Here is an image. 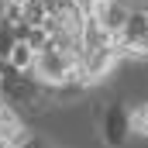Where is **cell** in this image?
<instances>
[{
    "label": "cell",
    "mask_w": 148,
    "mask_h": 148,
    "mask_svg": "<svg viewBox=\"0 0 148 148\" xmlns=\"http://www.w3.org/2000/svg\"><path fill=\"white\" fill-rule=\"evenodd\" d=\"M0 24H3V17H0Z\"/></svg>",
    "instance_id": "9c48e42d"
},
{
    "label": "cell",
    "mask_w": 148,
    "mask_h": 148,
    "mask_svg": "<svg viewBox=\"0 0 148 148\" xmlns=\"http://www.w3.org/2000/svg\"><path fill=\"white\" fill-rule=\"evenodd\" d=\"M45 148H52V145H45Z\"/></svg>",
    "instance_id": "30bf717a"
},
{
    "label": "cell",
    "mask_w": 148,
    "mask_h": 148,
    "mask_svg": "<svg viewBox=\"0 0 148 148\" xmlns=\"http://www.w3.org/2000/svg\"><path fill=\"white\" fill-rule=\"evenodd\" d=\"M14 45H17V38H14V28H10V24H0V59H7Z\"/></svg>",
    "instance_id": "277c9868"
},
{
    "label": "cell",
    "mask_w": 148,
    "mask_h": 148,
    "mask_svg": "<svg viewBox=\"0 0 148 148\" xmlns=\"http://www.w3.org/2000/svg\"><path fill=\"white\" fill-rule=\"evenodd\" d=\"M14 148H45V141H41V138H21Z\"/></svg>",
    "instance_id": "52a82bcc"
},
{
    "label": "cell",
    "mask_w": 148,
    "mask_h": 148,
    "mask_svg": "<svg viewBox=\"0 0 148 148\" xmlns=\"http://www.w3.org/2000/svg\"><path fill=\"white\" fill-rule=\"evenodd\" d=\"M31 62H35V52L28 48V41H17V45L10 48V55H7V66H10L14 73H28Z\"/></svg>",
    "instance_id": "7a4b0ae2"
},
{
    "label": "cell",
    "mask_w": 148,
    "mask_h": 148,
    "mask_svg": "<svg viewBox=\"0 0 148 148\" xmlns=\"http://www.w3.org/2000/svg\"><path fill=\"white\" fill-rule=\"evenodd\" d=\"M14 121H21V117H17V110H14V107L0 97V124H14Z\"/></svg>",
    "instance_id": "8992f818"
},
{
    "label": "cell",
    "mask_w": 148,
    "mask_h": 148,
    "mask_svg": "<svg viewBox=\"0 0 148 148\" xmlns=\"http://www.w3.org/2000/svg\"><path fill=\"white\" fill-rule=\"evenodd\" d=\"M3 73H7V59H0V76H3Z\"/></svg>",
    "instance_id": "ba28073f"
},
{
    "label": "cell",
    "mask_w": 148,
    "mask_h": 148,
    "mask_svg": "<svg viewBox=\"0 0 148 148\" xmlns=\"http://www.w3.org/2000/svg\"><path fill=\"white\" fill-rule=\"evenodd\" d=\"M131 131H141L148 138V103L145 107H134V114H131Z\"/></svg>",
    "instance_id": "5b68a950"
},
{
    "label": "cell",
    "mask_w": 148,
    "mask_h": 148,
    "mask_svg": "<svg viewBox=\"0 0 148 148\" xmlns=\"http://www.w3.org/2000/svg\"><path fill=\"white\" fill-rule=\"evenodd\" d=\"M100 127H103V141L110 148H124L127 138H131V110L121 100L107 103L103 107V117H100Z\"/></svg>",
    "instance_id": "6da1fadb"
},
{
    "label": "cell",
    "mask_w": 148,
    "mask_h": 148,
    "mask_svg": "<svg viewBox=\"0 0 148 148\" xmlns=\"http://www.w3.org/2000/svg\"><path fill=\"white\" fill-rule=\"evenodd\" d=\"M24 41H28L31 52H41V48L48 45V31H45V28H28V38H24Z\"/></svg>",
    "instance_id": "3957f363"
}]
</instances>
